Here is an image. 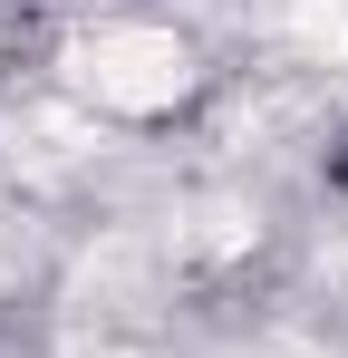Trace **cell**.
<instances>
[{"instance_id": "cell-1", "label": "cell", "mask_w": 348, "mask_h": 358, "mask_svg": "<svg viewBox=\"0 0 348 358\" xmlns=\"http://www.w3.org/2000/svg\"><path fill=\"white\" fill-rule=\"evenodd\" d=\"M319 175H329V194H339V203H348V136H339V145H329V165H319Z\"/></svg>"}]
</instances>
